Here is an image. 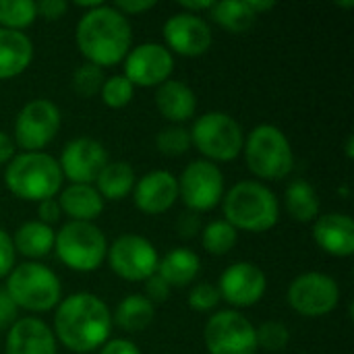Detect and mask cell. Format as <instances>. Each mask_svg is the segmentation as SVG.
I'll list each match as a JSON object with an SVG mask.
<instances>
[{"instance_id": "cell-1", "label": "cell", "mask_w": 354, "mask_h": 354, "mask_svg": "<svg viewBox=\"0 0 354 354\" xmlns=\"http://www.w3.org/2000/svg\"><path fill=\"white\" fill-rule=\"evenodd\" d=\"M58 340L73 353H91L106 344L112 330V315L102 299L77 292L58 305L54 317Z\"/></svg>"}, {"instance_id": "cell-2", "label": "cell", "mask_w": 354, "mask_h": 354, "mask_svg": "<svg viewBox=\"0 0 354 354\" xmlns=\"http://www.w3.org/2000/svg\"><path fill=\"white\" fill-rule=\"evenodd\" d=\"M133 41L129 19L114 6L100 4L83 15L77 25V44L87 62L102 66H114L127 58Z\"/></svg>"}, {"instance_id": "cell-3", "label": "cell", "mask_w": 354, "mask_h": 354, "mask_svg": "<svg viewBox=\"0 0 354 354\" xmlns=\"http://www.w3.org/2000/svg\"><path fill=\"white\" fill-rule=\"evenodd\" d=\"M4 183L8 191L25 201L52 199L62 185V170L58 162L41 151H25L10 160Z\"/></svg>"}, {"instance_id": "cell-4", "label": "cell", "mask_w": 354, "mask_h": 354, "mask_svg": "<svg viewBox=\"0 0 354 354\" xmlns=\"http://www.w3.org/2000/svg\"><path fill=\"white\" fill-rule=\"evenodd\" d=\"M224 216L230 226L247 232H266L276 226L280 205L276 195L255 180L234 185L224 197Z\"/></svg>"}, {"instance_id": "cell-5", "label": "cell", "mask_w": 354, "mask_h": 354, "mask_svg": "<svg viewBox=\"0 0 354 354\" xmlns=\"http://www.w3.org/2000/svg\"><path fill=\"white\" fill-rule=\"evenodd\" d=\"M245 158L249 170L266 180L288 176L295 164L290 141L274 124H259L249 133L245 143Z\"/></svg>"}, {"instance_id": "cell-6", "label": "cell", "mask_w": 354, "mask_h": 354, "mask_svg": "<svg viewBox=\"0 0 354 354\" xmlns=\"http://www.w3.org/2000/svg\"><path fill=\"white\" fill-rule=\"evenodd\" d=\"M17 307L27 311H50L60 303V280L46 266L27 261L8 274L6 288Z\"/></svg>"}, {"instance_id": "cell-7", "label": "cell", "mask_w": 354, "mask_h": 354, "mask_svg": "<svg viewBox=\"0 0 354 354\" xmlns=\"http://www.w3.org/2000/svg\"><path fill=\"white\" fill-rule=\"evenodd\" d=\"M56 253L60 261L75 272H95L108 253L104 232L91 222H68L56 234Z\"/></svg>"}, {"instance_id": "cell-8", "label": "cell", "mask_w": 354, "mask_h": 354, "mask_svg": "<svg viewBox=\"0 0 354 354\" xmlns=\"http://www.w3.org/2000/svg\"><path fill=\"white\" fill-rule=\"evenodd\" d=\"M191 141L209 160L230 162L243 149V129L226 112H207L195 120Z\"/></svg>"}, {"instance_id": "cell-9", "label": "cell", "mask_w": 354, "mask_h": 354, "mask_svg": "<svg viewBox=\"0 0 354 354\" xmlns=\"http://www.w3.org/2000/svg\"><path fill=\"white\" fill-rule=\"evenodd\" d=\"M203 340L209 354H255V328L239 311H220L209 317Z\"/></svg>"}, {"instance_id": "cell-10", "label": "cell", "mask_w": 354, "mask_h": 354, "mask_svg": "<svg viewBox=\"0 0 354 354\" xmlns=\"http://www.w3.org/2000/svg\"><path fill=\"white\" fill-rule=\"evenodd\" d=\"M224 193L222 170L207 160H197L189 164L178 180V197L193 212L214 209Z\"/></svg>"}, {"instance_id": "cell-11", "label": "cell", "mask_w": 354, "mask_h": 354, "mask_svg": "<svg viewBox=\"0 0 354 354\" xmlns=\"http://www.w3.org/2000/svg\"><path fill=\"white\" fill-rule=\"evenodd\" d=\"M338 301L340 288L336 280L319 272L301 274L288 288L290 307L305 317H324L338 307Z\"/></svg>"}, {"instance_id": "cell-12", "label": "cell", "mask_w": 354, "mask_h": 354, "mask_svg": "<svg viewBox=\"0 0 354 354\" xmlns=\"http://www.w3.org/2000/svg\"><path fill=\"white\" fill-rule=\"evenodd\" d=\"M108 259L114 274L131 282L151 278L158 272L160 263L156 247L147 239L137 234H124L116 239L114 245L108 249Z\"/></svg>"}, {"instance_id": "cell-13", "label": "cell", "mask_w": 354, "mask_h": 354, "mask_svg": "<svg viewBox=\"0 0 354 354\" xmlns=\"http://www.w3.org/2000/svg\"><path fill=\"white\" fill-rule=\"evenodd\" d=\"M60 129V110L50 100H33L19 112L15 120L17 145L27 151L46 147Z\"/></svg>"}, {"instance_id": "cell-14", "label": "cell", "mask_w": 354, "mask_h": 354, "mask_svg": "<svg viewBox=\"0 0 354 354\" xmlns=\"http://www.w3.org/2000/svg\"><path fill=\"white\" fill-rule=\"evenodd\" d=\"M174 68L172 52L162 44H141L127 54L124 77L139 87H156L168 81Z\"/></svg>"}, {"instance_id": "cell-15", "label": "cell", "mask_w": 354, "mask_h": 354, "mask_svg": "<svg viewBox=\"0 0 354 354\" xmlns=\"http://www.w3.org/2000/svg\"><path fill=\"white\" fill-rule=\"evenodd\" d=\"M108 164V151L95 139L81 137L73 139L64 145L60 158L62 176L73 180V185H89L95 183L100 172Z\"/></svg>"}, {"instance_id": "cell-16", "label": "cell", "mask_w": 354, "mask_h": 354, "mask_svg": "<svg viewBox=\"0 0 354 354\" xmlns=\"http://www.w3.org/2000/svg\"><path fill=\"white\" fill-rule=\"evenodd\" d=\"M220 299L234 307H251L261 301L266 292V274L249 261L230 266L220 276Z\"/></svg>"}, {"instance_id": "cell-17", "label": "cell", "mask_w": 354, "mask_h": 354, "mask_svg": "<svg viewBox=\"0 0 354 354\" xmlns=\"http://www.w3.org/2000/svg\"><path fill=\"white\" fill-rule=\"evenodd\" d=\"M164 39L176 54L201 56L212 46V29L197 15L176 12L164 23Z\"/></svg>"}, {"instance_id": "cell-18", "label": "cell", "mask_w": 354, "mask_h": 354, "mask_svg": "<svg viewBox=\"0 0 354 354\" xmlns=\"http://www.w3.org/2000/svg\"><path fill=\"white\" fill-rule=\"evenodd\" d=\"M133 189L135 205L149 216L168 212L178 199V180L166 170L145 174Z\"/></svg>"}, {"instance_id": "cell-19", "label": "cell", "mask_w": 354, "mask_h": 354, "mask_svg": "<svg viewBox=\"0 0 354 354\" xmlns=\"http://www.w3.org/2000/svg\"><path fill=\"white\" fill-rule=\"evenodd\" d=\"M6 354H56L54 334L35 317L17 319L8 330Z\"/></svg>"}, {"instance_id": "cell-20", "label": "cell", "mask_w": 354, "mask_h": 354, "mask_svg": "<svg viewBox=\"0 0 354 354\" xmlns=\"http://www.w3.org/2000/svg\"><path fill=\"white\" fill-rule=\"evenodd\" d=\"M315 243L334 257H351L354 253V222L344 214H326L315 220Z\"/></svg>"}, {"instance_id": "cell-21", "label": "cell", "mask_w": 354, "mask_h": 354, "mask_svg": "<svg viewBox=\"0 0 354 354\" xmlns=\"http://www.w3.org/2000/svg\"><path fill=\"white\" fill-rule=\"evenodd\" d=\"M156 106L166 120L185 122V120L193 118V114L197 110V100L189 85H185L183 81L168 79L156 91Z\"/></svg>"}, {"instance_id": "cell-22", "label": "cell", "mask_w": 354, "mask_h": 354, "mask_svg": "<svg viewBox=\"0 0 354 354\" xmlns=\"http://www.w3.org/2000/svg\"><path fill=\"white\" fill-rule=\"evenodd\" d=\"M33 58V44L23 31L0 27V79L21 75Z\"/></svg>"}, {"instance_id": "cell-23", "label": "cell", "mask_w": 354, "mask_h": 354, "mask_svg": "<svg viewBox=\"0 0 354 354\" xmlns=\"http://www.w3.org/2000/svg\"><path fill=\"white\" fill-rule=\"evenodd\" d=\"M58 205L71 222H93L104 212V199L91 185L66 187L58 199Z\"/></svg>"}, {"instance_id": "cell-24", "label": "cell", "mask_w": 354, "mask_h": 354, "mask_svg": "<svg viewBox=\"0 0 354 354\" xmlns=\"http://www.w3.org/2000/svg\"><path fill=\"white\" fill-rule=\"evenodd\" d=\"M201 261L199 257L189 251V249H174L170 251L160 263H158V276L168 284V286H187L193 282L199 274Z\"/></svg>"}, {"instance_id": "cell-25", "label": "cell", "mask_w": 354, "mask_h": 354, "mask_svg": "<svg viewBox=\"0 0 354 354\" xmlns=\"http://www.w3.org/2000/svg\"><path fill=\"white\" fill-rule=\"evenodd\" d=\"M54 241L56 234L52 230V226L37 222H25L23 226H19V230L15 232V251H19L25 257L31 259H39L46 257L52 249H54Z\"/></svg>"}, {"instance_id": "cell-26", "label": "cell", "mask_w": 354, "mask_h": 354, "mask_svg": "<svg viewBox=\"0 0 354 354\" xmlns=\"http://www.w3.org/2000/svg\"><path fill=\"white\" fill-rule=\"evenodd\" d=\"M97 193L102 199L118 201L127 197L135 187V170L127 162H108L106 168L97 176Z\"/></svg>"}, {"instance_id": "cell-27", "label": "cell", "mask_w": 354, "mask_h": 354, "mask_svg": "<svg viewBox=\"0 0 354 354\" xmlns=\"http://www.w3.org/2000/svg\"><path fill=\"white\" fill-rule=\"evenodd\" d=\"M153 315H156L153 303H149L141 295H131L116 307L114 322L124 332L139 334L153 322Z\"/></svg>"}, {"instance_id": "cell-28", "label": "cell", "mask_w": 354, "mask_h": 354, "mask_svg": "<svg viewBox=\"0 0 354 354\" xmlns=\"http://www.w3.org/2000/svg\"><path fill=\"white\" fill-rule=\"evenodd\" d=\"M286 209L297 222H313L319 216V199L307 180H295L286 189Z\"/></svg>"}, {"instance_id": "cell-29", "label": "cell", "mask_w": 354, "mask_h": 354, "mask_svg": "<svg viewBox=\"0 0 354 354\" xmlns=\"http://www.w3.org/2000/svg\"><path fill=\"white\" fill-rule=\"evenodd\" d=\"M209 10H212L214 21L232 33H243V31L251 29L257 19V15L249 8L247 0L245 2H239V0L214 2Z\"/></svg>"}, {"instance_id": "cell-30", "label": "cell", "mask_w": 354, "mask_h": 354, "mask_svg": "<svg viewBox=\"0 0 354 354\" xmlns=\"http://www.w3.org/2000/svg\"><path fill=\"white\" fill-rule=\"evenodd\" d=\"M37 17L33 0H0V25L4 29L21 31Z\"/></svg>"}, {"instance_id": "cell-31", "label": "cell", "mask_w": 354, "mask_h": 354, "mask_svg": "<svg viewBox=\"0 0 354 354\" xmlns=\"http://www.w3.org/2000/svg\"><path fill=\"white\" fill-rule=\"evenodd\" d=\"M239 239V232L234 226H230L226 220L209 222L203 230V247L212 255H226L234 249Z\"/></svg>"}, {"instance_id": "cell-32", "label": "cell", "mask_w": 354, "mask_h": 354, "mask_svg": "<svg viewBox=\"0 0 354 354\" xmlns=\"http://www.w3.org/2000/svg\"><path fill=\"white\" fill-rule=\"evenodd\" d=\"M135 87L124 75H114L102 85V100L110 108H124L133 100Z\"/></svg>"}, {"instance_id": "cell-33", "label": "cell", "mask_w": 354, "mask_h": 354, "mask_svg": "<svg viewBox=\"0 0 354 354\" xmlns=\"http://www.w3.org/2000/svg\"><path fill=\"white\" fill-rule=\"evenodd\" d=\"M158 149L164 153V156H170V158H176V156H183L189 145H191V133L183 127H166L158 133Z\"/></svg>"}, {"instance_id": "cell-34", "label": "cell", "mask_w": 354, "mask_h": 354, "mask_svg": "<svg viewBox=\"0 0 354 354\" xmlns=\"http://www.w3.org/2000/svg\"><path fill=\"white\" fill-rule=\"evenodd\" d=\"M102 85H104V71L97 64L85 62L73 75V89L83 97L95 95L97 91H102Z\"/></svg>"}, {"instance_id": "cell-35", "label": "cell", "mask_w": 354, "mask_h": 354, "mask_svg": "<svg viewBox=\"0 0 354 354\" xmlns=\"http://www.w3.org/2000/svg\"><path fill=\"white\" fill-rule=\"evenodd\" d=\"M255 340H257V348H266L270 353H278L282 348H286L290 334L288 328L280 322H266L263 326H259V330H255Z\"/></svg>"}, {"instance_id": "cell-36", "label": "cell", "mask_w": 354, "mask_h": 354, "mask_svg": "<svg viewBox=\"0 0 354 354\" xmlns=\"http://www.w3.org/2000/svg\"><path fill=\"white\" fill-rule=\"evenodd\" d=\"M218 303H220V292L214 284L203 282L189 292V305L195 311H212Z\"/></svg>"}, {"instance_id": "cell-37", "label": "cell", "mask_w": 354, "mask_h": 354, "mask_svg": "<svg viewBox=\"0 0 354 354\" xmlns=\"http://www.w3.org/2000/svg\"><path fill=\"white\" fill-rule=\"evenodd\" d=\"M15 266V245L12 239L0 228V278L8 276Z\"/></svg>"}, {"instance_id": "cell-38", "label": "cell", "mask_w": 354, "mask_h": 354, "mask_svg": "<svg viewBox=\"0 0 354 354\" xmlns=\"http://www.w3.org/2000/svg\"><path fill=\"white\" fill-rule=\"evenodd\" d=\"M17 311H19V307L12 303V299L8 297V292L4 288H0V332L15 326Z\"/></svg>"}, {"instance_id": "cell-39", "label": "cell", "mask_w": 354, "mask_h": 354, "mask_svg": "<svg viewBox=\"0 0 354 354\" xmlns=\"http://www.w3.org/2000/svg\"><path fill=\"white\" fill-rule=\"evenodd\" d=\"M145 292H147L145 299L149 303H164L168 299V295H170V286L158 274H153L151 278L145 280Z\"/></svg>"}, {"instance_id": "cell-40", "label": "cell", "mask_w": 354, "mask_h": 354, "mask_svg": "<svg viewBox=\"0 0 354 354\" xmlns=\"http://www.w3.org/2000/svg\"><path fill=\"white\" fill-rule=\"evenodd\" d=\"M35 8H37V15H41L44 19L56 21L66 12L68 4L64 0H41V2H35Z\"/></svg>"}, {"instance_id": "cell-41", "label": "cell", "mask_w": 354, "mask_h": 354, "mask_svg": "<svg viewBox=\"0 0 354 354\" xmlns=\"http://www.w3.org/2000/svg\"><path fill=\"white\" fill-rule=\"evenodd\" d=\"M60 205L58 201L52 197V199H46V201H39V207H37V216H39V222L50 226V224H56L60 220Z\"/></svg>"}, {"instance_id": "cell-42", "label": "cell", "mask_w": 354, "mask_h": 354, "mask_svg": "<svg viewBox=\"0 0 354 354\" xmlns=\"http://www.w3.org/2000/svg\"><path fill=\"white\" fill-rule=\"evenodd\" d=\"M153 6H156L153 0H118V2L114 4V8H116L118 12H122L124 17H127V15L145 12V10H149V8H153Z\"/></svg>"}, {"instance_id": "cell-43", "label": "cell", "mask_w": 354, "mask_h": 354, "mask_svg": "<svg viewBox=\"0 0 354 354\" xmlns=\"http://www.w3.org/2000/svg\"><path fill=\"white\" fill-rule=\"evenodd\" d=\"M100 354H141V353H139V348H137L131 340H122V338H118V340H110V342H106V344L102 346Z\"/></svg>"}, {"instance_id": "cell-44", "label": "cell", "mask_w": 354, "mask_h": 354, "mask_svg": "<svg viewBox=\"0 0 354 354\" xmlns=\"http://www.w3.org/2000/svg\"><path fill=\"white\" fill-rule=\"evenodd\" d=\"M199 226H201V222L195 214H183L178 220V232L183 239H193L199 232Z\"/></svg>"}, {"instance_id": "cell-45", "label": "cell", "mask_w": 354, "mask_h": 354, "mask_svg": "<svg viewBox=\"0 0 354 354\" xmlns=\"http://www.w3.org/2000/svg\"><path fill=\"white\" fill-rule=\"evenodd\" d=\"M12 153H15V145H12L10 137L0 131V166L6 164L12 158Z\"/></svg>"}, {"instance_id": "cell-46", "label": "cell", "mask_w": 354, "mask_h": 354, "mask_svg": "<svg viewBox=\"0 0 354 354\" xmlns=\"http://www.w3.org/2000/svg\"><path fill=\"white\" fill-rule=\"evenodd\" d=\"M212 4H214V2H209V0H201V2H191V0L187 2V0H183V2H180V6H183L189 15H195L197 10H209Z\"/></svg>"}, {"instance_id": "cell-47", "label": "cell", "mask_w": 354, "mask_h": 354, "mask_svg": "<svg viewBox=\"0 0 354 354\" xmlns=\"http://www.w3.org/2000/svg\"><path fill=\"white\" fill-rule=\"evenodd\" d=\"M247 4H249V8H251L255 15L261 12V10H270V8L276 6V2H272V0H268V2H261V0H247Z\"/></svg>"}, {"instance_id": "cell-48", "label": "cell", "mask_w": 354, "mask_h": 354, "mask_svg": "<svg viewBox=\"0 0 354 354\" xmlns=\"http://www.w3.org/2000/svg\"><path fill=\"white\" fill-rule=\"evenodd\" d=\"M346 156H348V158H353V156H354V151H353V137H348V139H346Z\"/></svg>"}, {"instance_id": "cell-49", "label": "cell", "mask_w": 354, "mask_h": 354, "mask_svg": "<svg viewBox=\"0 0 354 354\" xmlns=\"http://www.w3.org/2000/svg\"><path fill=\"white\" fill-rule=\"evenodd\" d=\"M338 6H344V8H351V6H354L353 0H346V2H338Z\"/></svg>"}]
</instances>
